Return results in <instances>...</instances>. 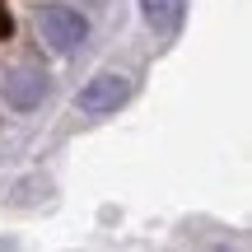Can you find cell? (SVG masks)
<instances>
[{
    "label": "cell",
    "mask_w": 252,
    "mask_h": 252,
    "mask_svg": "<svg viewBox=\"0 0 252 252\" xmlns=\"http://www.w3.org/2000/svg\"><path fill=\"white\" fill-rule=\"evenodd\" d=\"M37 28H42L47 47L61 52V56H70L75 47H84V37H89V19L75 5H42L37 9Z\"/></svg>",
    "instance_id": "obj_1"
},
{
    "label": "cell",
    "mask_w": 252,
    "mask_h": 252,
    "mask_svg": "<svg viewBox=\"0 0 252 252\" xmlns=\"http://www.w3.org/2000/svg\"><path fill=\"white\" fill-rule=\"evenodd\" d=\"M131 75L122 70H98L94 80H84V89L75 94V108L89 112V117H108V112H117L126 98H131Z\"/></svg>",
    "instance_id": "obj_2"
},
{
    "label": "cell",
    "mask_w": 252,
    "mask_h": 252,
    "mask_svg": "<svg viewBox=\"0 0 252 252\" xmlns=\"http://www.w3.org/2000/svg\"><path fill=\"white\" fill-rule=\"evenodd\" d=\"M182 9H187V0H140V19L163 37L182 28Z\"/></svg>",
    "instance_id": "obj_4"
},
{
    "label": "cell",
    "mask_w": 252,
    "mask_h": 252,
    "mask_svg": "<svg viewBox=\"0 0 252 252\" xmlns=\"http://www.w3.org/2000/svg\"><path fill=\"white\" fill-rule=\"evenodd\" d=\"M42 98H47V75L42 70H33V65H19L14 75H5V103L14 112H33V108H42Z\"/></svg>",
    "instance_id": "obj_3"
}]
</instances>
